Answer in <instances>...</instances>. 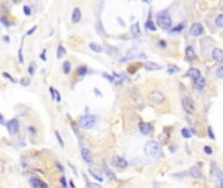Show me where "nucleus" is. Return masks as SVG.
Here are the masks:
<instances>
[{"mask_svg": "<svg viewBox=\"0 0 223 188\" xmlns=\"http://www.w3.org/2000/svg\"><path fill=\"white\" fill-rule=\"evenodd\" d=\"M144 151L147 157H151V158H159L162 157V146L158 141L155 140H150L145 144Z\"/></svg>", "mask_w": 223, "mask_h": 188, "instance_id": "1", "label": "nucleus"}, {"mask_svg": "<svg viewBox=\"0 0 223 188\" xmlns=\"http://www.w3.org/2000/svg\"><path fill=\"white\" fill-rule=\"evenodd\" d=\"M155 20H157V24L161 29L163 30H170L172 27V18L170 16L168 11H161L155 15Z\"/></svg>", "mask_w": 223, "mask_h": 188, "instance_id": "2", "label": "nucleus"}, {"mask_svg": "<svg viewBox=\"0 0 223 188\" xmlns=\"http://www.w3.org/2000/svg\"><path fill=\"white\" fill-rule=\"evenodd\" d=\"M97 123V116L93 114H86L79 118V125L83 130H91Z\"/></svg>", "mask_w": 223, "mask_h": 188, "instance_id": "3", "label": "nucleus"}, {"mask_svg": "<svg viewBox=\"0 0 223 188\" xmlns=\"http://www.w3.org/2000/svg\"><path fill=\"white\" fill-rule=\"evenodd\" d=\"M149 99L153 105H161L164 101V94L159 90H153L149 93Z\"/></svg>", "mask_w": 223, "mask_h": 188, "instance_id": "4", "label": "nucleus"}, {"mask_svg": "<svg viewBox=\"0 0 223 188\" xmlns=\"http://www.w3.org/2000/svg\"><path fill=\"white\" fill-rule=\"evenodd\" d=\"M189 34H191L192 37H200V35H202L203 34L202 24H200V22H194V24H192L191 27H189Z\"/></svg>", "mask_w": 223, "mask_h": 188, "instance_id": "5", "label": "nucleus"}, {"mask_svg": "<svg viewBox=\"0 0 223 188\" xmlns=\"http://www.w3.org/2000/svg\"><path fill=\"white\" fill-rule=\"evenodd\" d=\"M111 163H112V166L116 167V169H125V167L128 166V162L120 156H114L112 158H111Z\"/></svg>", "mask_w": 223, "mask_h": 188, "instance_id": "6", "label": "nucleus"}, {"mask_svg": "<svg viewBox=\"0 0 223 188\" xmlns=\"http://www.w3.org/2000/svg\"><path fill=\"white\" fill-rule=\"evenodd\" d=\"M182 106L187 114H193L194 113V106H193V101L189 97H184L182 99Z\"/></svg>", "mask_w": 223, "mask_h": 188, "instance_id": "7", "label": "nucleus"}, {"mask_svg": "<svg viewBox=\"0 0 223 188\" xmlns=\"http://www.w3.org/2000/svg\"><path fill=\"white\" fill-rule=\"evenodd\" d=\"M7 130L8 132H9V134H16L18 132V130H20V122H18V119H11L9 122L7 123Z\"/></svg>", "mask_w": 223, "mask_h": 188, "instance_id": "8", "label": "nucleus"}, {"mask_svg": "<svg viewBox=\"0 0 223 188\" xmlns=\"http://www.w3.org/2000/svg\"><path fill=\"white\" fill-rule=\"evenodd\" d=\"M29 183L33 188H48L47 183H44L42 179L37 178V176H32V178L29 179Z\"/></svg>", "mask_w": 223, "mask_h": 188, "instance_id": "9", "label": "nucleus"}, {"mask_svg": "<svg viewBox=\"0 0 223 188\" xmlns=\"http://www.w3.org/2000/svg\"><path fill=\"white\" fill-rule=\"evenodd\" d=\"M211 176L214 179H217V180H219V183L223 182V173L215 163H211Z\"/></svg>", "mask_w": 223, "mask_h": 188, "instance_id": "10", "label": "nucleus"}, {"mask_svg": "<svg viewBox=\"0 0 223 188\" xmlns=\"http://www.w3.org/2000/svg\"><path fill=\"white\" fill-rule=\"evenodd\" d=\"M187 77H189L192 81H197L198 78H201V72H200V69L197 68H189L188 71H187Z\"/></svg>", "mask_w": 223, "mask_h": 188, "instance_id": "11", "label": "nucleus"}, {"mask_svg": "<svg viewBox=\"0 0 223 188\" xmlns=\"http://www.w3.org/2000/svg\"><path fill=\"white\" fill-rule=\"evenodd\" d=\"M211 58L213 60H215L217 63H223V50L222 49H213L211 51Z\"/></svg>", "mask_w": 223, "mask_h": 188, "instance_id": "12", "label": "nucleus"}, {"mask_svg": "<svg viewBox=\"0 0 223 188\" xmlns=\"http://www.w3.org/2000/svg\"><path fill=\"white\" fill-rule=\"evenodd\" d=\"M81 156L86 163H93V154L88 148H81Z\"/></svg>", "mask_w": 223, "mask_h": 188, "instance_id": "13", "label": "nucleus"}, {"mask_svg": "<svg viewBox=\"0 0 223 188\" xmlns=\"http://www.w3.org/2000/svg\"><path fill=\"white\" fill-rule=\"evenodd\" d=\"M138 130H140L141 133H144V134H150L153 132V127H151V124H149V123L140 122V124H138Z\"/></svg>", "mask_w": 223, "mask_h": 188, "instance_id": "14", "label": "nucleus"}, {"mask_svg": "<svg viewBox=\"0 0 223 188\" xmlns=\"http://www.w3.org/2000/svg\"><path fill=\"white\" fill-rule=\"evenodd\" d=\"M189 174L192 175V178H196V179H202V173L201 170H200V167L197 166H192L191 169H189Z\"/></svg>", "mask_w": 223, "mask_h": 188, "instance_id": "15", "label": "nucleus"}, {"mask_svg": "<svg viewBox=\"0 0 223 188\" xmlns=\"http://www.w3.org/2000/svg\"><path fill=\"white\" fill-rule=\"evenodd\" d=\"M81 9L80 8H74L73 12H72V22L73 24H79L81 21Z\"/></svg>", "mask_w": 223, "mask_h": 188, "instance_id": "16", "label": "nucleus"}, {"mask_svg": "<svg viewBox=\"0 0 223 188\" xmlns=\"http://www.w3.org/2000/svg\"><path fill=\"white\" fill-rule=\"evenodd\" d=\"M185 56H187V59H189V60H194V59L197 58L196 52H194V49L192 46H188L185 49Z\"/></svg>", "mask_w": 223, "mask_h": 188, "instance_id": "17", "label": "nucleus"}, {"mask_svg": "<svg viewBox=\"0 0 223 188\" xmlns=\"http://www.w3.org/2000/svg\"><path fill=\"white\" fill-rule=\"evenodd\" d=\"M205 85H206V80H205L203 77L198 78V80L194 81V84H193V86H194V88H196L198 92H202L203 88H205Z\"/></svg>", "mask_w": 223, "mask_h": 188, "instance_id": "18", "label": "nucleus"}, {"mask_svg": "<svg viewBox=\"0 0 223 188\" xmlns=\"http://www.w3.org/2000/svg\"><path fill=\"white\" fill-rule=\"evenodd\" d=\"M145 69L146 71H158V69H161L162 67L159 65V64L154 63V61H149V63H145Z\"/></svg>", "mask_w": 223, "mask_h": 188, "instance_id": "19", "label": "nucleus"}, {"mask_svg": "<svg viewBox=\"0 0 223 188\" xmlns=\"http://www.w3.org/2000/svg\"><path fill=\"white\" fill-rule=\"evenodd\" d=\"M146 29L151 30V32H155V30H157V27H155L154 22H153V20H151V11L149 12V16H147V20H146Z\"/></svg>", "mask_w": 223, "mask_h": 188, "instance_id": "20", "label": "nucleus"}, {"mask_svg": "<svg viewBox=\"0 0 223 188\" xmlns=\"http://www.w3.org/2000/svg\"><path fill=\"white\" fill-rule=\"evenodd\" d=\"M130 33H132L133 37L141 35V29H140V24H138V22H135V24L130 26Z\"/></svg>", "mask_w": 223, "mask_h": 188, "instance_id": "21", "label": "nucleus"}, {"mask_svg": "<svg viewBox=\"0 0 223 188\" xmlns=\"http://www.w3.org/2000/svg\"><path fill=\"white\" fill-rule=\"evenodd\" d=\"M71 69H72V64H71V61H64L63 63V72H64V75H69L71 73Z\"/></svg>", "mask_w": 223, "mask_h": 188, "instance_id": "22", "label": "nucleus"}, {"mask_svg": "<svg viewBox=\"0 0 223 188\" xmlns=\"http://www.w3.org/2000/svg\"><path fill=\"white\" fill-rule=\"evenodd\" d=\"M76 73H77V76H80V77H83V76L88 73V67L86 65H80L79 68H77Z\"/></svg>", "mask_w": 223, "mask_h": 188, "instance_id": "23", "label": "nucleus"}, {"mask_svg": "<svg viewBox=\"0 0 223 188\" xmlns=\"http://www.w3.org/2000/svg\"><path fill=\"white\" fill-rule=\"evenodd\" d=\"M95 29H97V32H98L99 34L102 35V37H107V34H106L104 29H103L102 22H101V21H97V24H95Z\"/></svg>", "mask_w": 223, "mask_h": 188, "instance_id": "24", "label": "nucleus"}, {"mask_svg": "<svg viewBox=\"0 0 223 188\" xmlns=\"http://www.w3.org/2000/svg\"><path fill=\"white\" fill-rule=\"evenodd\" d=\"M89 47H90V50H93L94 52H102L103 51V49H102V46H99V44H97V43H94V42H90L89 43Z\"/></svg>", "mask_w": 223, "mask_h": 188, "instance_id": "25", "label": "nucleus"}, {"mask_svg": "<svg viewBox=\"0 0 223 188\" xmlns=\"http://www.w3.org/2000/svg\"><path fill=\"white\" fill-rule=\"evenodd\" d=\"M65 55V49H64V46H61V44H59L58 46V54H56V58L58 59H61Z\"/></svg>", "mask_w": 223, "mask_h": 188, "instance_id": "26", "label": "nucleus"}, {"mask_svg": "<svg viewBox=\"0 0 223 188\" xmlns=\"http://www.w3.org/2000/svg\"><path fill=\"white\" fill-rule=\"evenodd\" d=\"M215 26L217 27H223V13L217 16L215 18Z\"/></svg>", "mask_w": 223, "mask_h": 188, "instance_id": "27", "label": "nucleus"}, {"mask_svg": "<svg viewBox=\"0 0 223 188\" xmlns=\"http://www.w3.org/2000/svg\"><path fill=\"white\" fill-rule=\"evenodd\" d=\"M89 173H90L91 175H93L94 178L97 179V180H99V182H103V176L101 175V174H98V173H97V171H94L93 169H90V170H89Z\"/></svg>", "mask_w": 223, "mask_h": 188, "instance_id": "28", "label": "nucleus"}, {"mask_svg": "<svg viewBox=\"0 0 223 188\" xmlns=\"http://www.w3.org/2000/svg\"><path fill=\"white\" fill-rule=\"evenodd\" d=\"M182 136L184 139H189V137H192V133L188 128H182Z\"/></svg>", "mask_w": 223, "mask_h": 188, "instance_id": "29", "label": "nucleus"}, {"mask_svg": "<svg viewBox=\"0 0 223 188\" xmlns=\"http://www.w3.org/2000/svg\"><path fill=\"white\" fill-rule=\"evenodd\" d=\"M35 68H37L35 63H34V61H32V63H30V65H29V68H27V72H29V73H30V76H32V75H34Z\"/></svg>", "mask_w": 223, "mask_h": 188, "instance_id": "30", "label": "nucleus"}, {"mask_svg": "<svg viewBox=\"0 0 223 188\" xmlns=\"http://www.w3.org/2000/svg\"><path fill=\"white\" fill-rule=\"evenodd\" d=\"M104 171H106V175H107L110 179H112V180H114V179H115V174H114L111 170H108L107 167H104Z\"/></svg>", "mask_w": 223, "mask_h": 188, "instance_id": "31", "label": "nucleus"}, {"mask_svg": "<svg viewBox=\"0 0 223 188\" xmlns=\"http://www.w3.org/2000/svg\"><path fill=\"white\" fill-rule=\"evenodd\" d=\"M215 75L218 78H223V65H221L218 69L215 71Z\"/></svg>", "mask_w": 223, "mask_h": 188, "instance_id": "32", "label": "nucleus"}, {"mask_svg": "<svg viewBox=\"0 0 223 188\" xmlns=\"http://www.w3.org/2000/svg\"><path fill=\"white\" fill-rule=\"evenodd\" d=\"M55 136H56V139H58V141H59V144H60V146L63 148L64 146V141H63V139H61V136H60V133L58 131H55Z\"/></svg>", "mask_w": 223, "mask_h": 188, "instance_id": "33", "label": "nucleus"}, {"mask_svg": "<svg viewBox=\"0 0 223 188\" xmlns=\"http://www.w3.org/2000/svg\"><path fill=\"white\" fill-rule=\"evenodd\" d=\"M177 71H179V68H177V67L171 65V67H168V69H167V73L172 75V73H175V72H177Z\"/></svg>", "mask_w": 223, "mask_h": 188, "instance_id": "34", "label": "nucleus"}, {"mask_svg": "<svg viewBox=\"0 0 223 188\" xmlns=\"http://www.w3.org/2000/svg\"><path fill=\"white\" fill-rule=\"evenodd\" d=\"M208 134H209V137H210L211 140H214V139H215V134H214V131H213V128H211L210 125H209V127H208Z\"/></svg>", "mask_w": 223, "mask_h": 188, "instance_id": "35", "label": "nucleus"}, {"mask_svg": "<svg viewBox=\"0 0 223 188\" xmlns=\"http://www.w3.org/2000/svg\"><path fill=\"white\" fill-rule=\"evenodd\" d=\"M0 21H1V24L4 25V26H7V27H9V26H11V22L8 21V18H7V17H0Z\"/></svg>", "mask_w": 223, "mask_h": 188, "instance_id": "36", "label": "nucleus"}, {"mask_svg": "<svg viewBox=\"0 0 223 188\" xmlns=\"http://www.w3.org/2000/svg\"><path fill=\"white\" fill-rule=\"evenodd\" d=\"M86 188H103V187L99 186L98 183H90V182H89V183L86 184Z\"/></svg>", "mask_w": 223, "mask_h": 188, "instance_id": "37", "label": "nucleus"}, {"mask_svg": "<svg viewBox=\"0 0 223 188\" xmlns=\"http://www.w3.org/2000/svg\"><path fill=\"white\" fill-rule=\"evenodd\" d=\"M20 84H21L22 86H27V85L30 84V80H29V78H21V80H20Z\"/></svg>", "mask_w": 223, "mask_h": 188, "instance_id": "38", "label": "nucleus"}, {"mask_svg": "<svg viewBox=\"0 0 223 188\" xmlns=\"http://www.w3.org/2000/svg\"><path fill=\"white\" fill-rule=\"evenodd\" d=\"M18 60H20V64L24 63V56H22V44H21L20 50H18Z\"/></svg>", "mask_w": 223, "mask_h": 188, "instance_id": "39", "label": "nucleus"}, {"mask_svg": "<svg viewBox=\"0 0 223 188\" xmlns=\"http://www.w3.org/2000/svg\"><path fill=\"white\" fill-rule=\"evenodd\" d=\"M183 27H184V24H179L176 27H174V29H172V32H174V33H179L180 30H183Z\"/></svg>", "mask_w": 223, "mask_h": 188, "instance_id": "40", "label": "nucleus"}, {"mask_svg": "<svg viewBox=\"0 0 223 188\" xmlns=\"http://www.w3.org/2000/svg\"><path fill=\"white\" fill-rule=\"evenodd\" d=\"M3 76H4L5 78H8V80H11V81H12V82H16V80H15V78H13V77H12V76H11L9 73H8V72H3Z\"/></svg>", "mask_w": 223, "mask_h": 188, "instance_id": "41", "label": "nucleus"}, {"mask_svg": "<svg viewBox=\"0 0 223 188\" xmlns=\"http://www.w3.org/2000/svg\"><path fill=\"white\" fill-rule=\"evenodd\" d=\"M203 151H205L206 154H209V156H210V154H213V149H211V148L209 146V145H206V146H203Z\"/></svg>", "mask_w": 223, "mask_h": 188, "instance_id": "42", "label": "nucleus"}, {"mask_svg": "<svg viewBox=\"0 0 223 188\" xmlns=\"http://www.w3.org/2000/svg\"><path fill=\"white\" fill-rule=\"evenodd\" d=\"M24 13H25L26 16H30V15H32V9H30V7L25 5V7H24Z\"/></svg>", "mask_w": 223, "mask_h": 188, "instance_id": "43", "label": "nucleus"}, {"mask_svg": "<svg viewBox=\"0 0 223 188\" xmlns=\"http://www.w3.org/2000/svg\"><path fill=\"white\" fill-rule=\"evenodd\" d=\"M37 29H38V26H37V25H34V26H33L32 29H30L29 32L26 33V35H32V34H34V32H35V30H37Z\"/></svg>", "mask_w": 223, "mask_h": 188, "instance_id": "44", "label": "nucleus"}, {"mask_svg": "<svg viewBox=\"0 0 223 188\" xmlns=\"http://www.w3.org/2000/svg\"><path fill=\"white\" fill-rule=\"evenodd\" d=\"M158 46L159 47H162V49H164V47L167 46V43H166V41H163V39H161L159 42H158Z\"/></svg>", "mask_w": 223, "mask_h": 188, "instance_id": "45", "label": "nucleus"}, {"mask_svg": "<svg viewBox=\"0 0 223 188\" xmlns=\"http://www.w3.org/2000/svg\"><path fill=\"white\" fill-rule=\"evenodd\" d=\"M4 173V161L3 159H0V174Z\"/></svg>", "mask_w": 223, "mask_h": 188, "instance_id": "46", "label": "nucleus"}, {"mask_svg": "<svg viewBox=\"0 0 223 188\" xmlns=\"http://www.w3.org/2000/svg\"><path fill=\"white\" fill-rule=\"evenodd\" d=\"M60 183L63 184L64 188H67V180H65V178H64V176H61V178H60Z\"/></svg>", "mask_w": 223, "mask_h": 188, "instance_id": "47", "label": "nucleus"}, {"mask_svg": "<svg viewBox=\"0 0 223 188\" xmlns=\"http://www.w3.org/2000/svg\"><path fill=\"white\" fill-rule=\"evenodd\" d=\"M55 94H56V102H60L61 101V95H60V93L58 90H55Z\"/></svg>", "mask_w": 223, "mask_h": 188, "instance_id": "48", "label": "nucleus"}, {"mask_svg": "<svg viewBox=\"0 0 223 188\" xmlns=\"http://www.w3.org/2000/svg\"><path fill=\"white\" fill-rule=\"evenodd\" d=\"M103 77H104V78H107V80H110V81H112V82H114V77H111V76H108V75H106V73H103Z\"/></svg>", "mask_w": 223, "mask_h": 188, "instance_id": "49", "label": "nucleus"}, {"mask_svg": "<svg viewBox=\"0 0 223 188\" xmlns=\"http://www.w3.org/2000/svg\"><path fill=\"white\" fill-rule=\"evenodd\" d=\"M94 93H95L98 97H102V93H101V90H98L97 88H94Z\"/></svg>", "mask_w": 223, "mask_h": 188, "instance_id": "50", "label": "nucleus"}, {"mask_svg": "<svg viewBox=\"0 0 223 188\" xmlns=\"http://www.w3.org/2000/svg\"><path fill=\"white\" fill-rule=\"evenodd\" d=\"M41 59L42 60H46V50H43V52L41 54Z\"/></svg>", "mask_w": 223, "mask_h": 188, "instance_id": "51", "label": "nucleus"}, {"mask_svg": "<svg viewBox=\"0 0 223 188\" xmlns=\"http://www.w3.org/2000/svg\"><path fill=\"white\" fill-rule=\"evenodd\" d=\"M27 131H29V132H32V133H33V134H34V133H35V128H33V127H30V125H29V127H27Z\"/></svg>", "mask_w": 223, "mask_h": 188, "instance_id": "52", "label": "nucleus"}, {"mask_svg": "<svg viewBox=\"0 0 223 188\" xmlns=\"http://www.w3.org/2000/svg\"><path fill=\"white\" fill-rule=\"evenodd\" d=\"M56 166H58V169H59V170L61 171V173H63V171H64V169H63V166H60V163H56Z\"/></svg>", "mask_w": 223, "mask_h": 188, "instance_id": "53", "label": "nucleus"}, {"mask_svg": "<svg viewBox=\"0 0 223 188\" xmlns=\"http://www.w3.org/2000/svg\"><path fill=\"white\" fill-rule=\"evenodd\" d=\"M118 21H119V22H120V25H121V26H125V24H124V22H123V20H121L120 17H119V18H118Z\"/></svg>", "mask_w": 223, "mask_h": 188, "instance_id": "54", "label": "nucleus"}, {"mask_svg": "<svg viewBox=\"0 0 223 188\" xmlns=\"http://www.w3.org/2000/svg\"><path fill=\"white\" fill-rule=\"evenodd\" d=\"M0 123H1V124H4V118H3L1 114H0Z\"/></svg>", "mask_w": 223, "mask_h": 188, "instance_id": "55", "label": "nucleus"}, {"mask_svg": "<svg viewBox=\"0 0 223 188\" xmlns=\"http://www.w3.org/2000/svg\"><path fill=\"white\" fill-rule=\"evenodd\" d=\"M3 39H4L5 42H9V37H7V35H5V37H3Z\"/></svg>", "mask_w": 223, "mask_h": 188, "instance_id": "56", "label": "nucleus"}, {"mask_svg": "<svg viewBox=\"0 0 223 188\" xmlns=\"http://www.w3.org/2000/svg\"><path fill=\"white\" fill-rule=\"evenodd\" d=\"M69 186H71V188H74V184H73V182H69Z\"/></svg>", "mask_w": 223, "mask_h": 188, "instance_id": "57", "label": "nucleus"}, {"mask_svg": "<svg viewBox=\"0 0 223 188\" xmlns=\"http://www.w3.org/2000/svg\"><path fill=\"white\" fill-rule=\"evenodd\" d=\"M219 188H223V182H221V183H219Z\"/></svg>", "mask_w": 223, "mask_h": 188, "instance_id": "58", "label": "nucleus"}]
</instances>
